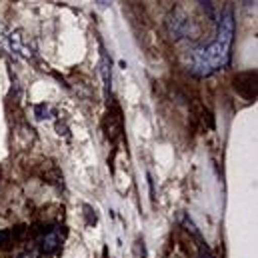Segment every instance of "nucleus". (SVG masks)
Wrapping results in <instances>:
<instances>
[{
    "label": "nucleus",
    "mask_w": 258,
    "mask_h": 258,
    "mask_svg": "<svg viewBox=\"0 0 258 258\" xmlns=\"http://www.w3.org/2000/svg\"><path fill=\"white\" fill-rule=\"evenodd\" d=\"M198 248H200V250H198V258H216L212 252H210V248H208V246H206L202 240L198 242Z\"/></svg>",
    "instance_id": "7"
},
{
    "label": "nucleus",
    "mask_w": 258,
    "mask_h": 258,
    "mask_svg": "<svg viewBox=\"0 0 258 258\" xmlns=\"http://www.w3.org/2000/svg\"><path fill=\"white\" fill-rule=\"evenodd\" d=\"M102 126H104V132H106V138L112 144H116L120 140V136H122V114H120V108L118 106H114V108L108 110V114L104 116Z\"/></svg>",
    "instance_id": "4"
},
{
    "label": "nucleus",
    "mask_w": 258,
    "mask_h": 258,
    "mask_svg": "<svg viewBox=\"0 0 258 258\" xmlns=\"http://www.w3.org/2000/svg\"><path fill=\"white\" fill-rule=\"evenodd\" d=\"M36 246L40 250L42 256H52L54 252H58V248L62 246V234L58 226H48L42 228L36 234Z\"/></svg>",
    "instance_id": "2"
},
{
    "label": "nucleus",
    "mask_w": 258,
    "mask_h": 258,
    "mask_svg": "<svg viewBox=\"0 0 258 258\" xmlns=\"http://www.w3.org/2000/svg\"><path fill=\"white\" fill-rule=\"evenodd\" d=\"M84 210H86V214H88V216H90V212H92V208H90V206H88V204H84ZM94 222H96V220H94V218H88V224H94Z\"/></svg>",
    "instance_id": "9"
},
{
    "label": "nucleus",
    "mask_w": 258,
    "mask_h": 258,
    "mask_svg": "<svg viewBox=\"0 0 258 258\" xmlns=\"http://www.w3.org/2000/svg\"><path fill=\"white\" fill-rule=\"evenodd\" d=\"M100 74L104 80V94H110V86H112V60L108 58V52L104 50V46L100 44Z\"/></svg>",
    "instance_id": "5"
},
{
    "label": "nucleus",
    "mask_w": 258,
    "mask_h": 258,
    "mask_svg": "<svg viewBox=\"0 0 258 258\" xmlns=\"http://www.w3.org/2000/svg\"><path fill=\"white\" fill-rule=\"evenodd\" d=\"M34 114H36L38 120L50 118V106H46V104H36V106H34Z\"/></svg>",
    "instance_id": "6"
},
{
    "label": "nucleus",
    "mask_w": 258,
    "mask_h": 258,
    "mask_svg": "<svg viewBox=\"0 0 258 258\" xmlns=\"http://www.w3.org/2000/svg\"><path fill=\"white\" fill-rule=\"evenodd\" d=\"M10 236H12L10 230H0V246H4V244L10 240Z\"/></svg>",
    "instance_id": "8"
},
{
    "label": "nucleus",
    "mask_w": 258,
    "mask_h": 258,
    "mask_svg": "<svg viewBox=\"0 0 258 258\" xmlns=\"http://www.w3.org/2000/svg\"><path fill=\"white\" fill-rule=\"evenodd\" d=\"M216 36L210 44L198 46L192 50V72L196 76H212L230 64V50L234 40V14L226 6L220 20H216Z\"/></svg>",
    "instance_id": "1"
},
{
    "label": "nucleus",
    "mask_w": 258,
    "mask_h": 258,
    "mask_svg": "<svg viewBox=\"0 0 258 258\" xmlns=\"http://www.w3.org/2000/svg\"><path fill=\"white\" fill-rule=\"evenodd\" d=\"M234 88L242 98L256 100V70L238 72L234 76Z\"/></svg>",
    "instance_id": "3"
}]
</instances>
